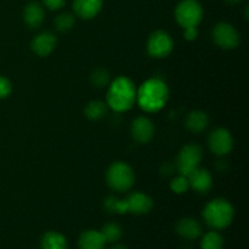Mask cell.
I'll list each match as a JSON object with an SVG mask.
<instances>
[{"label": "cell", "mask_w": 249, "mask_h": 249, "mask_svg": "<svg viewBox=\"0 0 249 249\" xmlns=\"http://www.w3.org/2000/svg\"><path fill=\"white\" fill-rule=\"evenodd\" d=\"M53 22H55V27L57 31L66 33V32H70L74 27L75 17L71 12H62L58 16H56Z\"/></svg>", "instance_id": "24"}, {"label": "cell", "mask_w": 249, "mask_h": 249, "mask_svg": "<svg viewBox=\"0 0 249 249\" xmlns=\"http://www.w3.org/2000/svg\"><path fill=\"white\" fill-rule=\"evenodd\" d=\"M174 40L165 31H156L147 40V53L151 57L164 58L172 53Z\"/></svg>", "instance_id": "8"}, {"label": "cell", "mask_w": 249, "mask_h": 249, "mask_svg": "<svg viewBox=\"0 0 249 249\" xmlns=\"http://www.w3.org/2000/svg\"><path fill=\"white\" fill-rule=\"evenodd\" d=\"M169 99V89L158 78H151L142 83L136 90V101L139 106L148 113L160 111Z\"/></svg>", "instance_id": "1"}, {"label": "cell", "mask_w": 249, "mask_h": 249, "mask_svg": "<svg viewBox=\"0 0 249 249\" xmlns=\"http://www.w3.org/2000/svg\"><path fill=\"white\" fill-rule=\"evenodd\" d=\"M128 213L135 215H143L152 209L153 201L148 195L143 192H133L125 198Z\"/></svg>", "instance_id": "11"}, {"label": "cell", "mask_w": 249, "mask_h": 249, "mask_svg": "<svg viewBox=\"0 0 249 249\" xmlns=\"http://www.w3.org/2000/svg\"><path fill=\"white\" fill-rule=\"evenodd\" d=\"M184 249H190V248H184Z\"/></svg>", "instance_id": "32"}, {"label": "cell", "mask_w": 249, "mask_h": 249, "mask_svg": "<svg viewBox=\"0 0 249 249\" xmlns=\"http://www.w3.org/2000/svg\"><path fill=\"white\" fill-rule=\"evenodd\" d=\"M104 236L101 231L87 230L80 233L78 246L79 249H104L106 246Z\"/></svg>", "instance_id": "17"}, {"label": "cell", "mask_w": 249, "mask_h": 249, "mask_svg": "<svg viewBox=\"0 0 249 249\" xmlns=\"http://www.w3.org/2000/svg\"><path fill=\"white\" fill-rule=\"evenodd\" d=\"M187 179H189L190 187L201 194H206L207 191H209L213 185L212 174L204 168H196L191 174L187 175Z\"/></svg>", "instance_id": "13"}, {"label": "cell", "mask_w": 249, "mask_h": 249, "mask_svg": "<svg viewBox=\"0 0 249 249\" xmlns=\"http://www.w3.org/2000/svg\"><path fill=\"white\" fill-rule=\"evenodd\" d=\"M243 0H225V2H228V4H231V5H235V4H240V2H242Z\"/></svg>", "instance_id": "30"}, {"label": "cell", "mask_w": 249, "mask_h": 249, "mask_svg": "<svg viewBox=\"0 0 249 249\" xmlns=\"http://www.w3.org/2000/svg\"><path fill=\"white\" fill-rule=\"evenodd\" d=\"M56 45H57V38L55 34L53 32L45 31L39 33L32 40L31 48L36 55L40 56V57H46L55 50Z\"/></svg>", "instance_id": "10"}, {"label": "cell", "mask_w": 249, "mask_h": 249, "mask_svg": "<svg viewBox=\"0 0 249 249\" xmlns=\"http://www.w3.org/2000/svg\"><path fill=\"white\" fill-rule=\"evenodd\" d=\"M136 102V88L128 77L116 78L109 84L106 95V105L116 112H126Z\"/></svg>", "instance_id": "2"}, {"label": "cell", "mask_w": 249, "mask_h": 249, "mask_svg": "<svg viewBox=\"0 0 249 249\" xmlns=\"http://www.w3.org/2000/svg\"><path fill=\"white\" fill-rule=\"evenodd\" d=\"M106 181L114 191L125 192L133 187L135 182V173L126 163L114 162L107 169Z\"/></svg>", "instance_id": "4"}, {"label": "cell", "mask_w": 249, "mask_h": 249, "mask_svg": "<svg viewBox=\"0 0 249 249\" xmlns=\"http://www.w3.org/2000/svg\"><path fill=\"white\" fill-rule=\"evenodd\" d=\"M202 157H203V151L201 146L196 143H189L184 146L177 158V168L179 174L185 177L191 174L196 168L199 167Z\"/></svg>", "instance_id": "6"}, {"label": "cell", "mask_w": 249, "mask_h": 249, "mask_svg": "<svg viewBox=\"0 0 249 249\" xmlns=\"http://www.w3.org/2000/svg\"><path fill=\"white\" fill-rule=\"evenodd\" d=\"M198 36V31L197 27H189V28H184V38L189 41H194Z\"/></svg>", "instance_id": "29"}, {"label": "cell", "mask_w": 249, "mask_h": 249, "mask_svg": "<svg viewBox=\"0 0 249 249\" xmlns=\"http://www.w3.org/2000/svg\"><path fill=\"white\" fill-rule=\"evenodd\" d=\"M105 209L108 213L113 214H126L128 207H126L125 199H119L116 196H108L104 202Z\"/></svg>", "instance_id": "23"}, {"label": "cell", "mask_w": 249, "mask_h": 249, "mask_svg": "<svg viewBox=\"0 0 249 249\" xmlns=\"http://www.w3.org/2000/svg\"><path fill=\"white\" fill-rule=\"evenodd\" d=\"M209 118L208 114L203 111H199V109H196V111H192L187 114L186 117V128L189 129L191 133H202L203 130H206L207 126H208Z\"/></svg>", "instance_id": "18"}, {"label": "cell", "mask_w": 249, "mask_h": 249, "mask_svg": "<svg viewBox=\"0 0 249 249\" xmlns=\"http://www.w3.org/2000/svg\"><path fill=\"white\" fill-rule=\"evenodd\" d=\"M209 148L216 156H225L231 152L233 147V138L225 128H216L208 138Z\"/></svg>", "instance_id": "9"}, {"label": "cell", "mask_w": 249, "mask_h": 249, "mask_svg": "<svg viewBox=\"0 0 249 249\" xmlns=\"http://www.w3.org/2000/svg\"><path fill=\"white\" fill-rule=\"evenodd\" d=\"M155 135V125L147 117H138L131 123V136L140 143H147Z\"/></svg>", "instance_id": "12"}, {"label": "cell", "mask_w": 249, "mask_h": 249, "mask_svg": "<svg viewBox=\"0 0 249 249\" xmlns=\"http://www.w3.org/2000/svg\"><path fill=\"white\" fill-rule=\"evenodd\" d=\"M65 2L66 0H43L44 6L48 7L49 10H53V11L62 9Z\"/></svg>", "instance_id": "28"}, {"label": "cell", "mask_w": 249, "mask_h": 249, "mask_svg": "<svg viewBox=\"0 0 249 249\" xmlns=\"http://www.w3.org/2000/svg\"><path fill=\"white\" fill-rule=\"evenodd\" d=\"M203 18V9L197 0H181L175 9V19L182 28L197 27Z\"/></svg>", "instance_id": "5"}, {"label": "cell", "mask_w": 249, "mask_h": 249, "mask_svg": "<svg viewBox=\"0 0 249 249\" xmlns=\"http://www.w3.org/2000/svg\"><path fill=\"white\" fill-rule=\"evenodd\" d=\"M177 233L185 240L194 241L202 236V225L194 218H184L178 221Z\"/></svg>", "instance_id": "16"}, {"label": "cell", "mask_w": 249, "mask_h": 249, "mask_svg": "<svg viewBox=\"0 0 249 249\" xmlns=\"http://www.w3.org/2000/svg\"><path fill=\"white\" fill-rule=\"evenodd\" d=\"M212 36H213L214 43L224 50H232L237 48L241 41L237 29L232 24L226 23V22L216 23L212 32Z\"/></svg>", "instance_id": "7"}, {"label": "cell", "mask_w": 249, "mask_h": 249, "mask_svg": "<svg viewBox=\"0 0 249 249\" xmlns=\"http://www.w3.org/2000/svg\"><path fill=\"white\" fill-rule=\"evenodd\" d=\"M235 211L228 199L215 198L207 203L203 209V219L207 225L219 231L229 228L232 224Z\"/></svg>", "instance_id": "3"}, {"label": "cell", "mask_w": 249, "mask_h": 249, "mask_svg": "<svg viewBox=\"0 0 249 249\" xmlns=\"http://www.w3.org/2000/svg\"><path fill=\"white\" fill-rule=\"evenodd\" d=\"M107 114V105L105 102L94 100L85 107V116L91 121H100Z\"/></svg>", "instance_id": "20"}, {"label": "cell", "mask_w": 249, "mask_h": 249, "mask_svg": "<svg viewBox=\"0 0 249 249\" xmlns=\"http://www.w3.org/2000/svg\"><path fill=\"white\" fill-rule=\"evenodd\" d=\"M101 233L106 242L113 243L121 240L122 235H123V230H122L119 224L111 221V223H107L102 226Z\"/></svg>", "instance_id": "22"}, {"label": "cell", "mask_w": 249, "mask_h": 249, "mask_svg": "<svg viewBox=\"0 0 249 249\" xmlns=\"http://www.w3.org/2000/svg\"><path fill=\"white\" fill-rule=\"evenodd\" d=\"M23 19L29 28H39L45 19V10L43 5L36 1L27 4L23 9Z\"/></svg>", "instance_id": "15"}, {"label": "cell", "mask_w": 249, "mask_h": 249, "mask_svg": "<svg viewBox=\"0 0 249 249\" xmlns=\"http://www.w3.org/2000/svg\"><path fill=\"white\" fill-rule=\"evenodd\" d=\"M12 91L11 82L4 75H0V100L6 99Z\"/></svg>", "instance_id": "27"}, {"label": "cell", "mask_w": 249, "mask_h": 249, "mask_svg": "<svg viewBox=\"0 0 249 249\" xmlns=\"http://www.w3.org/2000/svg\"><path fill=\"white\" fill-rule=\"evenodd\" d=\"M202 249H223L224 248V238L218 231L213 230L207 232L201 240Z\"/></svg>", "instance_id": "21"}, {"label": "cell", "mask_w": 249, "mask_h": 249, "mask_svg": "<svg viewBox=\"0 0 249 249\" xmlns=\"http://www.w3.org/2000/svg\"><path fill=\"white\" fill-rule=\"evenodd\" d=\"M41 249H68L67 238L58 231H48L40 241Z\"/></svg>", "instance_id": "19"}, {"label": "cell", "mask_w": 249, "mask_h": 249, "mask_svg": "<svg viewBox=\"0 0 249 249\" xmlns=\"http://www.w3.org/2000/svg\"><path fill=\"white\" fill-rule=\"evenodd\" d=\"M104 0H74L73 10L78 17L83 19H91L101 11Z\"/></svg>", "instance_id": "14"}, {"label": "cell", "mask_w": 249, "mask_h": 249, "mask_svg": "<svg viewBox=\"0 0 249 249\" xmlns=\"http://www.w3.org/2000/svg\"><path fill=\"white\" fill-rule=\"evenodd\" d=\"M90 79L96 88H104L109 83V73L106 68H96L90 75Z\"/></svg>", "instance_id": "25"}, {"label": "cell", "mask_w": 249, "mask_h": 249, "mask_svg": "<svg viewBox=\"0 0 249 249\" xmlns=\"http://www.w3.org/2000/svg\"><path fill=\"white\" fill-rule=\"evenodd\" d=\"M190 184H189V179L185 175L180 174L179 177L174 178L170 182V189H172L173 192H175L177 195H182L189 190Z\"/></svg>", "instance_id": "26"}, {"label": "cell", "mask_w": 249, "mask_h": 249, "mask_svg": "<svg viewBox=\"0 0 249 249\" xmlns=\"http://www.w3.org/2000/svg\"><path fill=\"white\" fill-rule=\"evenodd\" d=\"M111 249H128L125 247V246H122V245H117V246H113Z\"/></svg>", "instance_id": "31"}]
</instances>
